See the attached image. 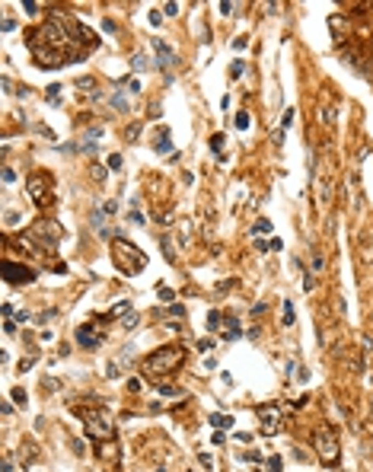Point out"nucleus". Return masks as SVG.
Segmentation results:
<instances>
[{
	"label": "nucleus",
	"instance_id": "1",
	"mask_svg": "<svg viewBox=\"0 0 373 472\" xmlns=\"http://www.w3.org/2000/svg\"><path fill=\"white\" fill-rule=\"evenodd\" d=\"M83 22L67 20V16H55L35 32H29V48H32L39 67H64L70 61H83L96 48V35L89 39H74L83 32Z\"/></svg>",
	"mask_w": 373,
	"mask_h": 472
},
{
	"label": "nucleus",
	"instance_id": "2",
	"mask_svg": "<svg viewBox=\"0 0 373 472\" xmlns=\"http://www.w3.org/2000/svg\"><path fill=\"white\" fill-rule=\"evenodd\" d=\"M182 361H185V351L179 348V344H163V348H156L150 358H144V377H153V380H160V377H169V373H176L179 367H182Z\"/></svg>",
	"mask_w": 373,
	"mask_h": 472
},
{
	"label": "nucleus",
	"instance_id": "3",
	"mask_svg": "<svg viewBox=\"0 0 373 472\" xmlns=\"http://www.w3.org/2000/svg\"><path fill=\"white\" fill-rule=\"evenodd\" d=\"M112 258H115V265L122 271H128L131 278L141 275V271L147 268V256H144L134 243H128V239H112Z\"/></svg>",
	"mask_w": 373,
	"mask_h": 472
},
{
	"label": "nucleus",
	"instance_id": "4",
	"mask_svg": "<svg viewBox=\"0 0 373 472\" xmlns=\"http://www.w3.org/2000/svg\"><path fill=\"white\" fill-rule=\"evenodd\" d=\"M312 447H316V456L329 466H338L341 459V447H338V434L335 428H316L312 434Z\"/></svg>",
	"mask_w": 373,
	"mask_h": 472
},
{
	"label": "nucleus",
	"instance_id": "5",
	"mask_svg": "<svg viewBox=\"0 0 373 472\" xmlns=\"http://www.w3.org/2000/svg\"><path fill=\"white\" fill-rule=\"evenodd\" d=\"M80 415H83V425H86V434L93 440H115V421L109 418V411L89 408V411H80Z\"/></svg>",
	"mask_w": 373,
	"mask_h": 472
},
{
	"label": "nucleus",
	"instance_id": "6",
	"mask_svg": "<svg viewBox=\"0 0 373 472\" xmlns=\"http://www.w3.org/2000/svg\"><path fill=\"white\" fill-rule=\"evenodd\" d=\"M29 195H32V201L39 204L41 211L55 204V195H51V182H48V175H41V172L29 175Z\"/></svg>",
	"mask_w": 373,
	"mask_h": 472
},
{
	"label": "nucleus",
	"instance_id": "7",
	"mask_svg": "<svg viewBox=\"0 0 373 472\" xmlns=\"http://www.w3.org/2000/svg\"><path fill=\"white\" fill-rule=\"evenodd\" d=\"M255 411H258V418H262V434H265V437L278 434V428H281V411H278V405L268 402V405H258Z\"/></svg>",
	"mask_w": 373,
	"mask_h": 472
},
{
	"label": "nucleus",
	"instance_id": "8",
	"mask_svg": "<svg viewBox=\"0 0 373 472\" xmlns=\"http://www.w3.org/2000/svg\"><path fill=\"white\" fill-rule=\"evenodd\" d=\"M3 281H7V284H32L35 281V271L26 268V265L7 262V265H3Z\"/></svg>",
	"mask_w": 373,
	"mask_h": 472
},
{
	"label": "nucleus",
	"instance_id": "9",
	"mask_svg": "<svg viewBox=\"0 0 373 472\" xmlns=\"http://www.w3.org/2000/svg\"><path fill=\"white\" fill-rule=\"evenodd\" d=\"M153 51H156V64H160V70H163V74H169L172 64H176V54H172V48L166 45L163 39H153Z\"/></svg>",
	"mask_w": 373,
	"mask_h": 472
},
{
	"label": "nucleus",
	"instance_id": "10",
	"mask_svg": "<svg viewBox=\"0 0 373 472\" xmlns=\"http://www.w3.org/2000/svg\"><path fill=\"white\" fill-rule=\"evenodd\" d=\"M77 342H80L83 348H99V344H102V335H96L93 325H80V329H77Z\"/></svg>",
	"mask_w": 373,
	"mask_h": 472
},
{
	"label": "nucleus",
	"instance_id": "11",
	"mask_svg": "<svg viewBox=\"0 0 373 472\" xmlns=\"http://www.w3.org/2000/svg\"><path fill=\"white\" fill-rule=\"evenodd\" d=\"M99 456L105 459V463H109L112 469H115V466H118V444H115V440H102V447H99Z\"/></svg>",
	"mask_w": 373,
	"mask_h": 472
},
{
	"label": "nucleus",
	"instance_id": "12",
	"mask_svg": "<svg viewBox=\"0 0 373 472\" xmlns=\"http://www.w3.org/2000/svg\"><path fill=\"white\" fill-rule=\"evenodd\" d=\"M207 421L217 428V431H230V428H233V418H230V415H220V411H217V415H210Z\"/></svg>",
	"mask_w": 373,
	"mask_h": 472
},
{
	"label": "nucleus",
	"instance_id": "13",
	"mask_svg": "<svg viewBox=\"0 0 373 472\" xmlns=\"http://www.w3.org/2000/svg\"><path fill=\"white\" fill-rule=\"evenodd\" d=\"M239 335H243V332H239V322H236V319H230V325L224 329V338H227V342H236Z\"/></svg>",
	"mask_w": 373,
	"mask_h": 472
},
{
	"label": "nucleus",
	"instance_id": "14",
	"mask_svg": "<svg viewBox=\"0 0 373 472\" xmlns=\"http://www.w3.org/2000/svg\"><path fill=\"white\" fill-rule=\"evenodd\" d=\"M210 147H214L217 160H224V134H214V137H210Z\"/></svg>",
	"mask_w": 373,
	"mask_h": 472
},
{
	"label": "nucleus",
	"instance_id": "15",
	"mask_svg": "<svg viewBox=\"0 0 373 472\" xmlns=\"http://www.w3.org/2000/svg\"><path fill=\"white\" fill-rule=\"evenodd\" d=\"M109 316H131V303H115Z\"/></svg>",
	"mask_w": 373,
	"mask_h": 472
},
{
	"label": "nucleus",
	"instance_id": "16",
	"mask_svg": "<svg viewBox=\"0 0 373 472\" xmlns=\"http://www.w3.org/2000/svg\"><path fill=\"white\" fill-rule=\"evenodd\" d=\"M131 67L137 70V74H141V70H147L150 64H147V54H134V64H131Z\"/></svg>",
	"mask_w": 373,
	"mask_h": 472
},
{
	"label": "nucleus",
	"instance_id": "17",
	"mask_svg": "<svg viewBox=\"0 0 373 472\" xmlns=\"http://www.w3.org/2000/svg\"><path fill=\"white\" fill-rule=\"evenodd\" d=\"M220 319H224V316H220V313L214 310V313L207 316V329H210V332H217V329H220Z\"/></svg>",
	"mask_w": 373,
	"mask_h": 472
},
{
	"label": "nucleus",
	"instance_id": "18",
	"mask_svg": "<svg viewBox=\"0 0 373 472\" xmlns=\"http://www.w3.org/2000/svg\"><path fill=\"white\" fill-rule=\"evenodd\" d=\"M293 370V380H300V383H306V380H310V373H306V367H300V364H293L290 367Z\"/></svg>",
	"mask_w": 373,
	"mask_h": 472
},
{
	"label": "nucleus",
	"instance_id": "19",
	"mask_svg": "<svg viewBox=\"0 0 373 472\" xmlns=\"http://www.w3.org/2000/svg\"><path fill=\"white\" fill-rule=\"evenodd\" d=\"M48 99L55 102V106H58V102H61V83H55V86H48Z\"/></svg>",
	"mask_w": 373,
	"mask_h": 472
},
{
	"label": "nucleus",
	"instance_id": "20",
	"mask_svg": "<svg viewBox=\"0 0 373 472\" xmlns=\"http://www.w3.org/2000/svg\"><path fill=\"white\" fill-rule=\"evenodd\" d=\"M160 300H163V303H172V300H176V294H172L166 284H160Z\"/></svg>",
	"mask_w": 373,
	"mask_h": 472
},
{
	"label": "nucleus",
	"instance_id": "21",
	"mask_svg": "<svg viewBox=\"0 0 373 472\" xmlns=\"http://www.w3.org/2000/svg\"><path fill=\"white\" fill-rule=\"evenodd\" d=\"M284 325H293V306L290 303H284V319H281Z\"/></svg>",
	"mask_w": 373,
	"mask_h": 472
},
{
	"label": "nucleus",
	"instance_id": "22",
	"mask_svg": "<svg viewBox=\"0 0 373 472\" xmlns=\"http://www.w3.org/2000/svg\"><path fill=\"white\" fill-rule=\"evenodd\" d=\"M236 128H239V131L249 128V115H246V112H239V115H236Z\"/></svg>",
	"mask_w": 373,
	"mask_h": 472
},
{
	"label": "nucleus",
	"instance_id": "23",
	"mask_svg": "<svg viewBox=\"0 0 373 472\" xmlns=\"http://www.w3.org/2000/svg\"><path fill=\"white\" fill-rule=\"evenodd\" d=\"M243 70H246V61H233V67H230L233 77H243Z\"/></svg>",
	"mask_w": 373,
	"mask_h": 472
},
{
	"label": "nucleus",
	"instance_id": "24",
	"mask_svg": "<svg viewBox=\"0 0 373 472\" xmlns=\"http://www.w3.org/2000/svg\"><path fill=\"white\" fill-rule=\"evenodd\" d=\"M281 466H284V463H281V456H271V459H268V472H281Z\"/></svg>",
	"mask_w": 373,
	"mask_h": 472
},
{
	"label": "nucleus",
	"instance_id": "25",
	"mask_svg": "<svg viewBox=\"0 0 373 472\" xmlns=\"http://www.w3.org/2000/svg\"><path fill=\"white\" fill-rule=\"evenodd\" d=\"M10 396L16 399V405H22V408H26V392H22V389H13V392H10Z\"/></svg>",
	"mask_w": 373,
	"mask_h": 472
},
{
	"label": "nucleus",
	"instance_id": "26",
	"mask_svg": "<svg viewBox=\"0 0 373 472\" xmlns=\"http://www.w3.org/2000/svg\"><path fill=\"white\" fill-rule=\"evenodd\" d=\"M109 169H122V153H112L109 156Z\"/></svg>",
	"mask_w": 373,
	"mask_h": 472
},
{
	"label": "nucleus",
	"instance_id": "27",
	"mask_svg": "<svg viewBox=\"0 0 373 472\" xmlns=\"http://www.w3.org/2000/svg\"><path fill=\"white\" fill-rule=\"evenodd\" d=\"M137 134H141V125H128V141H137Z\"/></svg>",
	"mask_w": 373,
	"mask_h": 472
},
{
	"label": "nucleus",
	"instance_id": "28",
	"mask_svg": "<svg viewBox=\"0 0 373 472\" xmlns=\"http://www.w3.org/2000/svg\"><path fill=\"white\" fill-rule=\"evenodd\" d=\"M268 230H271V223H268V220H258L255 223V233H268Z\"/></svg>",
	"mask_w": 373,
	"mask_h": 472
},
{
	"label": "nucleus",
	"instance_id": "29",
	"mask_svg": "<svg viewBox=\"0 0 373 472\" xmlns=\"http://www.w3.org/2000/svg\"><path fill=\"white\" fill-rule=\"evenodd\" d=\"M246 45H249V39H246V35H239V39L236 42H233V48H236V51H243V48Z\"/></svg>",
	"mask_w": 373,
	"mask_h": 472
},
{
	"label": "nucleus",
	"instance_id": "30",
	"mask_svg": "<svg viewBox=\"0 0 373 472\" xmlns=\"http://www.w3.org/2000/svg\"><path fill=\"white\" fill-rule=\"evenodd\" d=\"M214 348V342H210V338H201V342H198V351H210Z\"/></svg>",
	"mask_w": 373,
	"mask_h": 472
},
{
	"label": "nucleus",
	"instance_id": "31",
	"mask_svg": "<svg viewBox=\"0 0 373 472\" xmlns=\"http://www.w3.org/2000/svg\"><path fill=\"white\" fill-rule=\"evenodd\" d=\"M268 249H278V252H281V249H284V243H281L278 236H274V239H268Z\"/></svg>",
	"mask_w": 373,
	"mask_h": 472
},
{
	"label": "nucleus",
	"instance_id": "32",
	"mask_svg": "<svg viewBox=\"0 0 373 472\" xmlns=\"http://www.w3.org/2000/svg\"><path fill=\"white\" fill-rule=\"evenodd\" d=\"M220 13H224V16L233 13V3H230V0H224V3H220Z\"/></svg>",
	"mask_w": 373,
	"mask_h": 472
},
{
	"label": "nucleus",
	"instance_id": "33",
	"mask_svg": "<svg viewBox=\"0 0 373 472\" xmlns=\"http://www.w3.org/2000/svg\"><path fill=\"white\" fill-rule=\"evenodd\" d=\"M134 325H137V316H134V313H131V316L124 319V329H134Z\"/></svg>",
	"mask_w": 373,
	"mask_h": 472
},
{
	"label": "nucleus",
	"instance_id": "34",
	"mask_svg": "<svg viewBox=\"0 0 373 472\" xmlns=\"http://www.w3.org/2000/svg\"><path fill=\"white\" fill-rule=\"evenodd\" d=\"M179 13V3H166V16H176Z\"/></svg>",
	"mask_w": 373,
	"mask_h": 472
},
{
	"label": "nucleus",
	"instance_id": "35",
	"mask_svg": "<svg viewBox=\"0 0 373 472\" xmlns=\"http://www.w3.org/2000/svg\"><path fill=\"white\" fill-rule=\"evenodd\" d=\"M255 249L258 252H268V239H255Z\"/></svg>",
	"mask_w": 373,
	"mask_h": 472
}]
</instances>
